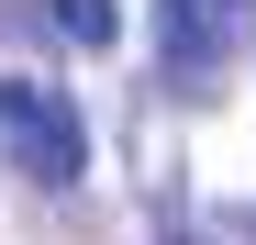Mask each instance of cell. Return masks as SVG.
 I'll return each mask as SVG.
<instances>
[{
    "instance_id": "1",
    "label": "cell",
    "mask_w": 256,
    "mask_h": 245,
    "mask_svg": "<svg viewBox=\"0 0 256 245\" xmlns=\"http://www.w3.org/2000/svg\"><path fill=\"white\" fill-rule=\"evenodd\" d=\"M0 145H12V168L45 178V190H67L90 168V122H78L56 90H22V78H0Z\"/></svg>"
},
{
    "instance_id": "2",
    "label": "cell",
    "mask_w": 256,
    "mask_h": 245,
    "mask_svg": "<svg viewBox=\"0 0 256 245\" xmlns=\"http://www.w3.org/2000/svg\"><path fill=\"white\" fill-rule=\"evenodd\" d=\"M156 45L178 67H212L223 56V22H212V0H156Z\"/></svg>"
},
{
    "instance_id": "3",
    "label": "cell",
    "mask_w": 256,
    "mask_h": 245,
    "mask_svg": "<svg viewBox=\"0 0 256 245\" xmlns=\"http://www.w3.org/2000/svg\"><path fill=\"white\" fill-rule=\"evenodd\" d=\"M45 12H56V34H67V45H112V34H122V12H112V0H45Z\"/></svg>"
},
{
    "instance_id": "4",
    "label": "cell",
    "mask_w": 256,
    "mask_h": 245,
    "mask_svg": "<svg viewBox=\"0 0 256 245\" xmlns=\"http://www.w3.org/2000/svg\"><path fill=\"white\" fill-rule=\"evenodd\" d=\"M178 245H190V234H178Z\"/></svg>"
}]
</instances>
